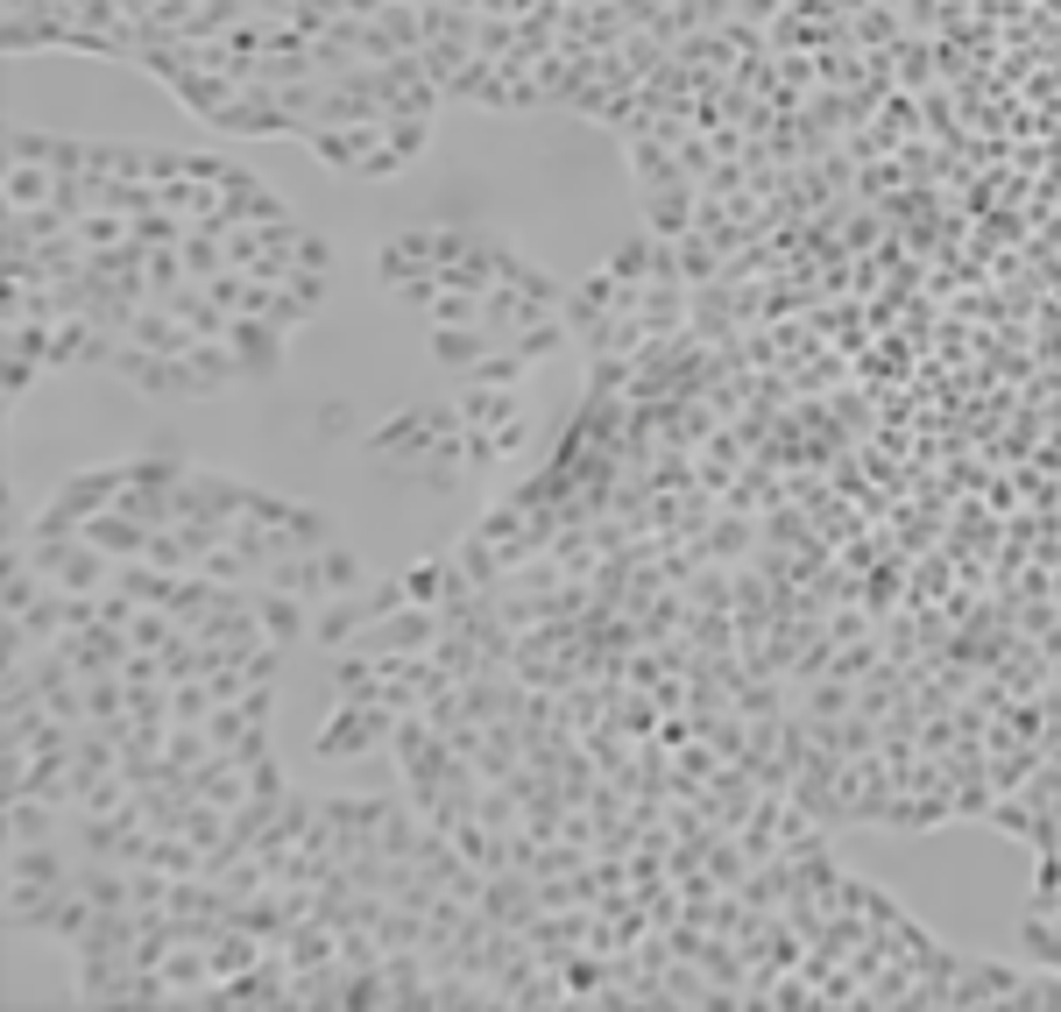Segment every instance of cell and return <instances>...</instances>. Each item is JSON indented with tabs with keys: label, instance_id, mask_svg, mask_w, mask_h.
Wrapping results in <instances>:
<instances>
[{
	"label": "cell",
	"instance_id": "cell-1",
	"mask_svg": "<svg viewBox=\"0 0 1061 1012\" xmlns=\"http://www.w3.org/2000/svg\"><path fill=\"white\" fill-rule=\"evenodd\" d=\"M482 348H488V326H432V362H439V368H460V376H474Z\"/></svg>",
	"mask_w": 1061,
	"mask_h": 1012
}]
</instances>
